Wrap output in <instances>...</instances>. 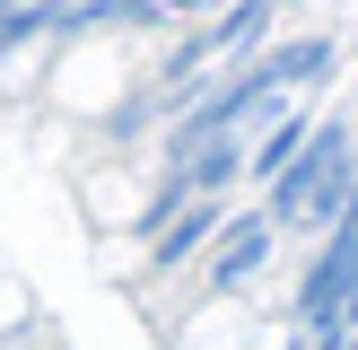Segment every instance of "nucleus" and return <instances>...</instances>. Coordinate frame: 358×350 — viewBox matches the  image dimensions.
Here are the masks:
<instances>
[{
  "label": "nucleus",
  "instance_id": "obj_1",
  "mask_svg": "<svg viewBox=\"0 0 358 350\" xmlns=\"http://www.w3.org/2000/svg\"><path fill=\"white\" fill-rule=\"evenodd\" d=\"M350 184H358V132H350V114H324L315 140L297 149V167L262 192V210H271V227H306V237L324 227L332 237V219L350 210Z\"/></svg>",
  "mask_w": 358,
  "mask_h": 350
},
{
  "label": "nucleus",
  "instance_id": "obj_2",
  "mask_svg": "<svg viewBox=\"0 0 358 350\" xmlns=\"http://www.w3.org/2000/svg\"><path fill=\"white\" fill-rule=\"evenodd\" d=\"M271 210H227V227L210 237V254H201V289L210 298H227V289H245V280H262V262H271Z\"/></svg>",
  "mask_w": 358,
  "mask_h": 350
},
{
  "label": "nucleus",
  "instance_id": "obj_3",
  "mask_svg": "<svg viewBox=\"0 0 358 350\" xmlns=\"http://www.w3.org/2000/svg\"><path fill=\"white\" fill-rule=\"evenodd\" d=\"M306 140H315V114H297V105H280V114L262 122L254 140H245V184H262V192H271L280 175L297 167V149H306Z\"/></svg>",
  "mask_w": 358,
  "mask_h": 350
},
{
  "label": "nucleus",
  "instance_id": "obj_4",
  "mask_svg": "<svg viewBox=\"0 0 358 350\" xmlns=\"http://www.w3.org/2000/svg\"><path fill=\"white\" fill-rule=\"evenodd\" d=\"M219 227H227V202H192V210H175L166 227H149V272H184V262H201Z\"/></svg>",
  "mask_w": 358,
  "mask_h": 350
},
{
  "label": "nucleus",
  "instance_id": "obj_5",
  "mask_svg": "<svg viewBox=\"0 0 358 350\" xmlns=\"http://www.w3.org/2000/svg\"><path fill=\"white\" fill-rule=\"evenodd\" d=\"M262 62L280 70V88H324L332 70H341V44H332V35H271V44H262Z\"/></svg>",
  "mask_w": 358,
  "mask_h": 350
},
{
  "label": "nucleus",
  "instance_id": "obj_6",
  "mask_svg": "<svg viewBox=\"0 0 358 350\" xmlns=\"http://www.w3.org/2000/svg\"><path fill=\"white\" fill-rule=\"evenodd\" d=\"M52 35H70V0H35V9H0V52L52 44Z\"/></svg>",
  "mask_w": 358,
  "mask_h": 350
},
{
  "label": "nucleus",
  "instance_id": "obj_7",
  "mask_svg": "<svg viewBox=\"0 0 358 350\" xmlns=\"http://www.w3.org/2000/svg\"><path fill=\"white\" fill-rule=\"evenodd\" d=\"M332 237H341V245H358V184H350V210L332 219Z\"/></svg>",
  "mask_w": 358,
  "mask_h": 350
}]
</instances>
